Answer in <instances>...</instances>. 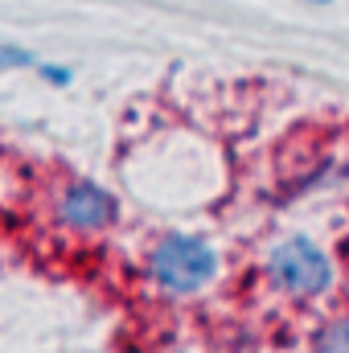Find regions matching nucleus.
Segmentation results:
<instances>
[{
    "label": "nucleus",
    "instance_id": "20e7f679",
    "mask_svg": "<svg viewBox=\"0 0 349 353\" xmlns=\"http://www.w3.org/2000/svg\"><path fill=\"white\" fill-rule=\"evenodd\" d=\"M312 353H349V312L329 316L312 333Z\"/></svg>",
    "mask_w": 349,
    "mask_h": 353
},
{
    "label": "nucleus",
    "instance_id": "f03ea898",
    "mask_svg": "<svg viewBox=\"0 0 349 353\" xmlns=\"http://www.w3.org/2000/svg\"><path fill=\"white\" fill-rule=\"evenodd\" d=\"M263 271H267L271 288L283 292V296H292V300H321L337 283V267L329 259V251L321 243H312L308 234L279 239L267 251Z\"/></svg>",
    "mask_w": 349,
    "mask_h": 353
},
{
    "label": "nucleus",
    "instance_id": "423d86ee",
    "mask_svg": "<svg viewBox=\"0 0 349 353\" xmlns=\"http://www.w3.org/2000/svg\"><path fill=\"white\" fill-rule=\"evenodd\" d=\"M37 74H41L50 87H66V83H70V70H66V66H54V62H37Z\"/></svg>",
    "mask_w": 349,
    "mask_h": 353
},
{
    "label": "nucleus",
    "instance_id": "f257e3e1",
    "mask_svg": "<svg viewBox=\"0 0 349 353\" xmlns=\"http://www.w3.org/2000/svg\"><path fill=\"white\" fill-rule=\"evenodd\" d=\"M218 251L201 239V234H165L152 251H148V279L173 296V300H185V296H197L206 292L214 279H218Z\"/></svg>",
    "mask_w": 349,
    "mask_h": 353
},
{
    "label": "nucleus",
    "instance_id": "39448f33",
    "mask_svg": "<svg viewBox=\"0 0 349 353\" xmlns=\"http://www.w3.org/2000/svg\"><path fill=\"white\" fill-rule=\"evenodd\" d=\"M0 66L4 70H21V66H37V58L29 54V50H21V46H0Z\"/></svg>",
    "mask_w": 349,
    "mask_h": 353
},
{
    "label": "nucleus",
    "instance_id": "6e6552de",
    "mask_svg": "<svg viewBox=\"0 0 349 353\" xmlns=\"http://www.w3.org/2000/svg\"><path fill=\"white\" fill-rule=\"evenodd\" d=\"M169 353H193V350H169Z\"/></svg>",
    "mask_w": 349,
    "mask_h": 353
},
{
    "label": "nucleus",
    "instance_id": "0eeeda50",
    "mask_svg": "<svg viewBox=\"0 0 349 353\" xmlns=\"http://www.w3.org/2000/svg\"><path fill=\"white\" fill-rule=\"evenodd\" d=\"M308 4H329V0H308Z\"/></svg>",
    "mask_w": 349,
    "mask_h": 353
},
{
    "label": "nucleus",
    "instance_id": "7ed1b4c3",
    "mask_svg": "<svg viewBox=\"0 0 349 353\" xmlns=\"http://www.w3.org/2000/svg\"><path fill=\"white\" fill-rule=\"evenodd\" d=\"M50 210H54V222L62 230H74V234H103L119 222L115 193H107L103 185H94L87 176H66L54 189Z\"/></svg>",
    "mask_w": 349,
    "mask_h": 353
}]
</instances>
